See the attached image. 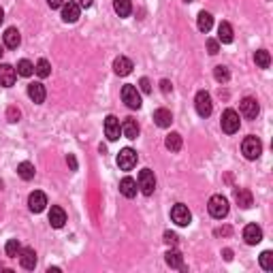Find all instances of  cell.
I'll return each mask as SVG.
<instances>
[{
  "mask_svg": "<svg viewBox=\"0 0 273 273\" xmlns=\"http://www.w3.org/2000/svg\"><path fill=\"white\" fill-rule=\"evenodd\" d=\"M164 260H166V265H169L171 269H184V256H182V252L169 250V252L164 254Z\"/></svg>",
  "mask_w": 273,
  "mask_h": 273,
  "instance_id": "603a6c76",
  "label": "cell"
},
{
  "mask_svg": "<svg viewBox=\"0 0 273 273\" xmlns=\"http://www.w3.org/2000/svg\"><path fill=\"white\" fill-rule=\"evenodd\" d=\"M241 152H244V156L247 160H256L260 154H263V143H260V139L258 136H246L244 139V143H241Z\"/></svg>",
  "mask_w": 273,
  "mask_h": 273,
  "instance_id": "7a4b0ae2",
  "label": "cell"
},
{
  "mask_svg": "<svg viewBox=\"0 0 273 273\" xmlns=\"http://www.w3.org/2000/svg\"><path fill=\"white\" fill-rule=\"evenodd\" d=\"M196 26H198V30H201V32L207 34L209 30H212V26H214L212 13H207V11H201V13H198V17H196Z\"/></svg>",
  "mask_w": 273,
  "mask_h": 273,
  "instance_id": "cb8c5ba5",
  "label": "cell"
},
{
  "mask_svg": "<svg viewBox=\"0 0 273 273\" xmlns=\"http://www.w3.org/2000/svg\"><path fill=\"white\" fill-rule=\"evenodd\" d=\"M32 73H34V64L30 60H20V62H17V75L30 77Z\"/></svg>",
  "mask_w": 273,
  "mask_h": 273,
  "instance_id": "d6a6232c",
  "label": "cell"
},
{
  "mask_svg": "<svg viewBox=\"0 0 273 273\" xmlns=\"http://www.w3.org/2000/svg\"><path fill=\"white\" fill-rule=\"evenodd\" d=\"M17 175L22 179H26V182L34 179V164L32 163H20L17 164Z\"/></svg>",
  "mask_w": 273,
  "mask_h": 273,
  "instance_id": "f1b7e54d",
  "label": "cell"
},
{
  "mask_svg": "<svg viewBox=\"0 0 273 273\" xmlns=\"http://www.w3.org/2000/svg\"><path fill=\"white\" fill-rule=\"evenodd\" d=\"M239 109H241V115H244L246 120H254V117L258 115V111H260L256 98H250V96L244 98V101L239 103Z\"/></svg>",
  "mask_w": 273,
  "mask_h": 273,
  "instance_id": "8fae6325",
  "label": "cell"
},
{
  "mask_svg": "<svg viewBox=\"0 0 273 273\" xmlns=\"http://www.w3.org/2000/svg\"><path fill=\"white\" fill-rule=\"evenodd\" d=\"M254 62H256V66H260V68H269V64H271L269 52H267V49H258V52L254 54Z\"/></svg>",
  "mask_w": 273,
  "mask_h": 273,
  "instance_id": "f546056e",
  "label": "cell"
},
{
  "mask_svg": "<svg viewBox=\"0 0 273 273\" xmlns=\"http://www.w3.org/2000/svg\"><path fill=\"white\" fill-rule=\"evenodd\" d=\"M4 22V11H2V7H0V24Z\"/></svg>",
  "mask_w": 273,
  "mask_h": 273,
  "instance_id": "f6af8a7d",
  "label": "cell"
},
{
  "mask_svg": "<svg viewBox=\"0 0 273 273\" xmlns=\"http://www.w3.org/2000/svg\"><path fill=\"white\" fill-rule=\"evenodd\" d=\"M136 160H139V156H136V152L133 147H124V150L117 154V166H120L122 171H133L136 166Z\"/></svg>",
  "mask_w": 273,
  "mask_h": 273,
  "instance_id": "8992f818",
  "label": "cell"
},
{
  "mask_svg": "<svg viewBox=\"0 0 273 273\" xmlns=\"http://www.w3.org/2000/svg\"><path fill=\"white\" fill-rule=\"evenodd\" d=\"M82 15V7L77 2H64L62 4V20L66 24H75Z\"/></svg>",
  "mask_w": 273,
  "mask_h": 273,
  "instance_id": "7c38bea8",
  "label": "cell"
},
{
  "mask_svg": "<svg viewBox=\"0 0 273 273\" xmlns=\"http://www.w3.org/2000/svg\"><path fill=\"white\" fill-rule=\"evenodd\" d=\"M171 220L175 222L177 226H188L192 220V214L184 203H177V205H173V209H171Z\"/></svg>",
  "mask_w": 273,
  "mask_h": 273,
  "instance_id": "52a82bcc",
  "label": "cell"
},
{
  "mask_svg": "<svg viewBox=\"0 0 273 273\" xmlns=\"http://www.w3.org/2000/svg\"><path fill=\"white\" fill-rule=\"evenodd\" d=\"M122 135L126 136V139H136L139 136V124H136V120H133V117H126L122 124Z\"/></svg>",
  "mask_w": 273,
  "mask_h": 273,
  "instance_id": "d6986e66",
  "label": "cell"
},
{
  "mask_svg": "<svg viewBox=\"0 0 273 273\" xmlns=\"http://www.w3.org/2000/svg\"><path fill=\"white\" fill-rule=\"evenodd\" d=\"M113 9L120 17H128L133 13V2L130 0H113Z\"/></svg>",
  "mask_w": 273,
  "mask_h": 273,
  "instance_id": "484cf974",
  "label": "cell"
},
{
  "mask_svg": "<svg viewBox=\"0 0 273 273\" xmlns=\"http://www.w3.org/2000/svg\"><path fill=\"white\" fill-rule=\"evenodd\" d=\"M122 98H124V103H126L128 109H139L141 107V94H139V90H136V85H124Z\"/></svg>",
  "mask_w": 273,
  "mask_h": 273,
  "instance_id": "ba28073f",
  "label": "cell"
},
{
  "mask_svg": "<svg viewBox=\"0 0 273 273\" xmlns=\"http://www.w3.org/2000/svg\"><path fill=\"white\" fill-rule=\"evenodd\" d=\"M154 122H156V126L160 128H169L171 122H173V115L169 109H156L154 111Z\"/></svg>",
  "mask_w": 273,
  "mask_h": 273,
  "instance_id": "44dd1931",
  "label": "cell"
},
{
  "mask_svg": "<svg viewBox=\"0 0 273 273\" xmlns=\"http://www.w3.org/2000/svg\"><path fill=\"white\" fill-rule=\"evenodd\" d=\"M2 41H4V45H7L9 49H17V47H20V43H22L20 30H17V28H7V30H4V34H2Z\"/></svg>",
  "mask_w": 273,
  "mask_h": 273,
  "instance_id": "ac0fdd59",
  "label": "cell"
},
{
  "mask_svg": "<svg viewBox=\"0 0 273 273\" xmlns=\"http://www.w3.org/2000/svg\"><path fill=\"white\" fill-rule=\"evenodd\" d=\"M66 160H68V164H71V169H73V171H77V160H75V156H73V154H68V158H66Z\"/></svg>",
  "mask_w": 273,
  "mask_h": 273,
  "instance_id": "b9f144b4",
  "label": "cell"
},
{
  "mask_svg": "<svg viewBox=\"0 0 273 273\" xmlns=\"http://www.w3.org/2000/svg\"><path fill=\"white\" fill-rule=\"evenodd\" d=\"M222 254H224V258H226V260H231V258H233V252H231V250H224Z\"/></svg>",
  "mask_w": 273,
  "mask_h": 273,
  "instance_id": "ee69618b",
  "label": "cell"
},
{
  "mask_svg": "<svg viewBox=\"0 0 273 273\" xmlns=\"http://www.w3.org/2000/svg\"><path fill=\"white\" fill-rule=\"evenodd\" d=\"M133 60L126 58V55H120V58H115L113 60V71H115V75H120V77H126L130 75V71H133Z\"/></svg>",
  "mask_w": 273,
  "mask_h": 273,
  "instance_id": "9a60e30c",
  "label": "cell"
},
{
  "mask_svg": "<svg viewBox=\"0 0 273 273\" xmlns=\"http://www.w3.org/2000/svg\"><path fill=\"white\" fill-rule=\"evenodd\" d=\"M164 241H166V244H169V246H177V235L175 233H171V231H166L164 233Z\"/></svg>",
  "mask_w": 273,
  "mask_h": 273,
  "instance_id": "74e56055",
  "label": "cell"
},
{
  "mask_svg": "<svg viewBox=\"0 0 273 273\" xmlns=\"http://www.w3.org/2000/svg\"><path fill=\"white\" fill-rule=\"evenodd\" d=\"M207 52L212 54V55H216L220 52V43L216 41V39H207Z\"/></svg>",
  "mask_w": 273,
  "mask_h": 273,
  "instance_id": "d590c367",
  "label": "cell"
},
{
  "mask_svg": "<svg viewBox=\"0 0 273 273\" xmlns=\"http://www.w3.org/2000/svg\"><path fill=\"white\" fill-rule=\"evenodd\" d=\"M4 252H7L9 258H17V256H20V252H22V244L17 239H9L7 246H4Z\"/></svg>",
  "mask_w": 273,
  "mask_h": 273,
  "instance_id": "1f68e13d",
  "label": "cell"
},
{
  "mask_svg": "<svg viewBox=\"0 0 273 273\" xmlns=\"http://www.w3.org/2000/svg\"><path fill=\"white\" fill-rule=\"evenodd\" d=\"M28 207H30V212H34V214H41L43 209L47 207V196H45V192H41V190H34L32 194L28 196Z\"/></svg>",
  "mask_w": 273,
  "mask_h": 273,
  "instance_id": "30bf717a",
  "label": "cell"
},
{
  "mask_svg": "<svg viewBox=\"0 0 273 273\" xmlns=\"http://www.w3.org/2000/svg\"><path fill=\"white\" fill-rule=\"evenodd\" d=\"M207 209H209V216H212V218H216V220L226 218V214H228V201H226V196L214 194L212 198H209Z\"/></svg>",
  "mask_w": 273,
  "mask_h": 273,
  "instance_id": "6da1fadb",
  "label": "cell"
},
{
  "mask_svg": "<svg viewBox=\"0 0 273 273\" xmlns=\"http://www.w3.org/2000/svg\"><path fill=\"white\" fill-rule=\"evenodd\" d=\"M136 188H139V186H136V182L133 177H124L122 182H120V192L126 198H133V196H136Z\"/></svg>",
  "mask_w": 273,
  "mask_h": 273,
  "instance_id": "7402d4cb",
  "label": "cell"
},
{
  "mask_svg": "<svg viewBox=\"0 0 273 273\" xmlns=\"http://www.w3.org/2000/svg\"><path fill=\"white\" fill-rule=\"evenodd\" d=\"M20 265L24 267V269L32 271L36 267V252L32 250V247H22L20 252Z\"/></svg>",
  "mask_w": 273,
  "mask_h": 273,
  "instance_id": "2e32d148",
  "label": "cell"
},
{
  "mask_svg": "<svg viewBox=\"0 0 273 273\" xmlns=\"http://www.w3.org/2000/svg\"><path fill=\"white\" fill-rule=\"evenodd\" d=\"M28 96L32 98L34 103H43V101H45V96H47V92H45V85H43V83H39V82L30 83V85H28Z\"/></svg>",
  "mask_w": 273,
  "mask_h": 273,
  "instance_id": "ffe728a7",
  "label": "cell"
},
{
  "mask_svg": "<svg viewBox=\"0 0 273 273\" xmlns=\"http://www.w3.org/2000/svg\"><path fill=\"white\" fill-rule=\"evenodd\" d=\"M136 186L141 188L145 196H152L154 190H156V175H154L152 169H143L139 173V179H136Z\"/></svg>",
  "mask_w": 273,
  "mask_h": 273,
  "instance_id": "3957f363",
  "label": "cell"
},
{
  "mask_svg": "<svg viewBox=\"0 0 273 273\" xmlns=\"http://www.w3.org/2000/svg\"><path fill=\"white\" fill-rule=\"evenodd\" d=\"M258 260H260V267H263L265 271H271L273 269V252H269V250L263 252Z\"/></svg>",
  "mask_w": 273,
  "mask_h": 273,
  "instance_id": "e575fe53",
  "label": "cell"
},
{
  "mask_svg": "<svg viewBox=\"0 0 273 273\" xmlns=\"http://www.w3.org/2000/svg\"><path fill=\"white\" fill-rule=\"evenodd\" d=\"M235 198H237V203H239L244 209L252 207V192H250V190H246V188L235 190Z\"/></svg>",
  "mask_w": 273,
  "mask_h": 273,
  "instance_id": "83f0119b",
  "label": "cell"
},
{
  "mask_svg": "<svg viewBox=\"0 0 273 273\" xmlns=\"http://www.w3.org/2000/svg\"><path fill=\"white\" fill-rule=\"evenodd\" d=\"M34 73H36V75H39L41 79H45V77L52 75V64H49L45 58H41L39 62H36V66H34Z\"/></svg>",
  "mask_w": 273,
  "mask_h": 273,
  "instance_id": "4dcf8cb0",
  "label": "cell"
},
{
  "mask_svg": "<svg viewBox=\"0 0 273 273\" xmlns=\"http://www.w3.org/2000/svg\"><path fill=\"white\" fill-rule=\"evenodd\" d=\"M2 54H4V52H2V45H0V58H2Z\"/></svg>",
  "mask_w": 273,
  "mask_h": 273,
  "instance_id": "bcb514c9",
  "label": "cell"
},
{
  "mask_svg": "<svg viewBox=\"0 0 273 273\" xmlns=\"http://www.w3.org/2000/svg\"><path fill=\"white\" fill-rule=\"evenodd\" d=\"M139 88H141V92H145V94H150V92H152V83H150V79H147V77H141V82H139Z\"/></svg>",
  "mask_w": 273,
  "mask_h": 273,
  "instance_id": "8d00e7d4",
  "label": "cell"
},
{
  "mask_svg": "<svg viewBox=\"0 0 273 273\" xmlns=\"http://www.w3.org/2000/svg\"><path fill=\"white\" fill-rule=\"evenodd\" d=\"M222 130H224L226 135H235L241 126V120H239V113L235 109H226L224 113H222Z\"/></svg>",
  "mask_w": 273,
  "mask_h": 273,
  "instance_id": "5b68a950",
  "label": "cell"
},
{
  "mask_svg": "<svg viewBox=\"0 0 273 273\" xmlns=\"http://www.w3.org/2000/svg\"><path fill=\"white\" fill-rule=\"evenodd\" d=\"M15 77H17V71L11 64H0V85L2 88H11L15 83Z\"/></svg>",
  "mask_w": 273,
  "mask_h": 273,
  "instance_id": "5bb4252c",
  "label": "cell"
},
{
  "mask_svg": "<svg viewBox=\"0 0 273 273\" xmlns=\"http://www.w3.org/2000/svg\"><path fill=\"white\" fill-rule=\"evenodd\" d=\"M66 222V214L64 209L60 207V205H54L52 209H49V224H52L54 228H62Z\"/></svg>",
  "mask_w": 273,
  "mask_h": 273,
  "instance_id": "e0dca14e",
  "label": "cell"
},
{
  "mask_svg": "<svg viewBox=\"0 0 273 273\" xmlns=\"http://www.w3.org/2000/svg\"><path fill=\"white\" fill-rule=\"evenodd\" d=\"M120 133H122L120 120L115 115H107V120H105V136L109 141H117L120 139Z\"/></svg>",
  "mask_w": 273,
  "mask_h": 273,
  "instance_id": "9c48e42d",
  "label": "cell"
},
{
  "mask_svg": "<svg viewBox=\"0 0 273 273\" xmlns=\"http://www.w3.org/2000/svg\"><path fill=\"white\" fill-rule=\"evenodd\" d=\"M186 2H190V0H186Z\"/></svg>",
  "mask_w": 273,
  "mask_h": 273,
  "instance_id": "7dc6e473",
  "label": "cell"
},
{
  "mask_svg": "<svg viewBox=\"0 0 273 273\" xmlns=\"http://www.w3.org/2000/svg\"><path fill=\"white\" fill-rule=\"evenodd\" d=\"M214 77H216V82H218V83H226L228 79H231V73H228L226 66L218 64V66L214 68Z\"/></svg>",
  "mask_w": 273,
  "mask_h": 273,
  "instance_id": "836d02e7",
  "label": "cell"
},
{
  "mask_svg": "<svg viewBox=\"0 0 273 273\" xmlns=\"http://www.w3.org/2000/svg\"><path fill=\"white\" fill-rule=\"evenodd\" d=\"M194 107H196V113L201 117H209L214 111V103H212V96H209V92H196V98H194Z\"/></svg>",
  "mask_w": 273,
  "mask_h": 273,
  "instance_id": "277c9868",
  "label": "cell"
},
{
  "mask_svg": "<svg viewBox=\"0 0 273 273\" xmlns=\"http://www.w3.org/2000/svg\"><path fill=\"white\" fill-rule=\"evenodd\" d=\"M164 145H166V150H171V152H179V150H182V135H179V133L166 135Z\"/></svg>",
  "mask_w": 273,
  "mask_h": 273,
  "instance_id": "4316f807",
  "label": "cell"
},
{
  "mask_svg": "<svg viewBox=\"0 0 273 273\" xmlns=\"http://www.w3.org/2000/svg\"><path fill=\"white\" fill-rule=\"evenodd\" d=\"M47 4H49L52 9H60L62 4H64V0H47Z\"/></svg>",
  "mask_w": 273,
  "mask_h": 273,
  "instance_id": "60d3db41",
  "label": "cell"
},
{
  "mask_svg": "<svg viewBox=\"0 0 273 273\" xmlns=\"http://www.w3.org/2000/svg\"><path fill=\"white\" fill-rule=\"evenodd\" d=\"M20 117H22L20 109H15V107H11V109H9V122H17Z\"/></svg>",
  "mask_w": 273,
  "mask_h": 273,
  "instance_id": "f35d334b",
  "label": "cell"
},
{
  "mask_svg": "<svg viewBox=\"0 0 273 273\" xmlns=\"http://www.w3.org/2000/svg\"><path fill=\"white\" fill-rule=\"evenodd\" d=\"M218 43H233V28L228 22H222L218 26Z\"/></svg>",
  "mask_w": 273,
  "mask_h": 273,
  "instance_id": "d4e9b609",
  "label": "cell"
},
{
  "mask_svg": "<svg viewBox=\"0 0 273 273\" xmlns=\"http://www.w3.org/2000/svg\"><path fill=\"white\" fill-rule=\"evenodd\" d=\"M160 90H163L164 94H169V92L173 90V85H171L169 79H163V82H160Z\"/></svg>",
  "mask_w": 273,
  "mask_h": 273,
  "instance_id": "ab89813d",
  "label": "cell"
},
{
  "mask_svg": "<svg viewBox=\"0 0 273 273\" xmlns=\"http://www.w3.org/2000/svg\"><path fill=\"white\" fill-rule=\"evenodd\" d=\"M244 239L247 246H256L263 241V228H260L258 224H247L244 228Z\"/></svg>",
  "mask_w": 273,
  "mask_h": 273,
  "instance_id": "4fadbf2b",
  "label": "cell"
},
{
  "mask_svg": "<svg viewBox=\"0 0 273 273\" xmlns=\"http://www.w3.org/2000/svg\"><path fill=\"white\" fill-rule=\"evenodd\" d=\"M92 2H94V0H79V4H82V7H85V9H88Z\"/></svg>",
  "mask_w": 273,
  "mask_h": 273,
  "instance_id": "7bdbcfd3",
  "label": "cell"
}]
</instances>
